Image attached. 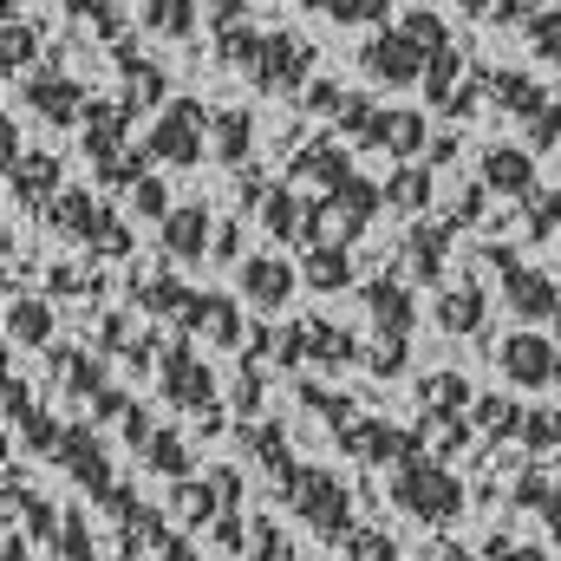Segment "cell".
Wrapping results in <instances>:
<instances>
[{
	"mask_svg": "<svg viewBox=\"0 0 561 561\" xmlns=\"http://www.w3.org/2000/svg\"><path fill=\"white\" fill-rule=\"evenodd\" d=\"M280 503L320 536V542H353V490L327 463H294L280 477Z\"/></svg>",
	"mask_w": 561,
	"mask_h": 561,
	"instance_id": "1",
	"label": "cell"
},
{
	"mask_svg": "<svg viewBox=\"0 0 561 561\" xmlns=\"http://www.w3.org/2000/svg\"><path fill=\"white\" fill-rule=\"evenodd\" d=\"M392 503H399L405 516H419V523H457L470 496H463V477H457L444 457L419 450V457H405V463L392 470Z\"/></svg>",
	"mask_w": 561,
	"mask_h": 561,
	"instance_id": "2",
	"label": "cell"
},
{
	"mask_svg": "<svg viewBox=\"0 0 561 561\" xmlns=\"http://www.w3.org/2000/svg\"><path fill=\"white\" fill-rule=\"evenodd\" d=\"M46 222H53V236L79 242V249H99V255H112V262L131 255V229H125V216H118L105 196H92V190H59L53 209H46Z\"/></svg>",
	"mask_w": 561,
	"mask_h": 561,
	"instance_id": "3",
	"label": "cell"
},
{
	"mask_svg": "<svg viewBox=\"0 0 561 561\" xmlns=\"http://www.w3.org/2000/svg\"><path fill=\"white\" fill-rule=\"evenodd\" d=\"M157 392H163V405L190 412L203 431L222 424V412H216V405H222V399H216V373H209V359H203L190 340H176V346L157 353Z\"/></svg>",
	"mask_w": 561,
	"mask_h": 561,
	"instance_id": "4",
	"label": "cell"
},
{
	"mask_svg": "<svg viewBox=\"0 0 561 561\" xmlns=\"http://www.w3.org/2000/svg\"><path fill=\"white\" fill-rule=\"evenodd\" d=\"M144 157L150 163H203L209 157V105L203 99H170L157 112V125L144 131Z\"/></svg>",
	"mask_w": 561,
	"mask_h": 561,
	"instance_id": "5",
	"label": "cell"
},
{
	"mask_svg": "<svg viewBox=\"0 0 561 561\" xmlns=\"http://www.w3.org/2000/svg\"><path fill=\"white\" fill-rule=\"evenodd\" d=\"M483 262L496 268V287H503V307H510L516 320H556L561 287L549 280V268H536L529 255H516V249H503V242H490V249H483Z\"/></svg>",
	"mask_w": 561,
	"mask_h": 561,
	"instance_id": "6",
	"label": "cell"
},
{
	"mask_svg": "<svg viewBox=\"0 0 561 561\" xmlns=\"http://www.w3.org/2000/svg\"><path fill=\"white\" fill-rule=\"evenodd\" d=\"M483 92L503 105V112H516L523 118V131L529 144H561V99H549V85H536L529 72H516V66H496V72H483Z\"/></svg>",
	"mask_w": 561,
	"mask_h": 561,
	"instance_id": "7",
	"label": "cell"
},
{
	"mask_svg": "<svg viewBox=\"0 0 561 561\" xmlns=\"http://www.w3.org/2000/svg\"><path fill=\"white\" fill-rule=\"evenodd\" d=\"M275 359H280V366L307 359V366L340 373V366H359V359H366V346H359L346 327H333L327 313H307V320H294L287 333H275Z\"/></svg>",
	"mask_w": 561,
	"mask_h": 561,
	"instance_id": "8",
	"label": "cell"
},
{
	"mask_svg": "<svg viewBox=\"0 0 561 561\" xmlns=\"http://www.w3.org/2000/svg\"><path fill=\"white\" fill-rule=\"evenodd\" d=\"M496 373L516 386V392H556L561 386V340L536 333V327H516L496 340Z\"/></svg>",
	"mask_w": 561,
	"mask_h": 561,
	"instance_id": "9",
	"label": "cell"
},
{
	"mask_svg": "<svg viewBox=\"0 0 561 561\" xmlns=\"http://www.w3.org/2000/svg\"><path fill=\"white\" fill-rule=\"evenodd\" d=\"M125 125H131V105H105V99H92L85 118H79V144H85L92 170H99L112 190H131V176H144L138 163L118 150V144H125Z\"/></svg>",
	"mask_w": 561,
	"mask_h": 561,
	"instance_id": "10",
	"label": "cell"
},
{
	"mask_svg": "<svg viewBox=\"0 0 561 561\" xmlns=\"http://www.w3.org/2000/svg\"><path fill=\"white\" fill-rule=\"evenodd\" d=\"M99 510L118 496V470H112V450H105V437H99V424H66V437H59V457H53Z\"/></svg>",
	"mask_w": 561,
	"mask_h": 561,
	"instance_id": "11",
	"label": "cell"
},
{
	"mask_svg": "<svg viewBox=\"0 0 561 561\" xmlns=\"http://www.w3.org/2000/svg\"><path fill=\"white\" fill-rule=\"evenodd\" d=\"M255 92H275V99H287V92H307L313 85V46L300 39V33H262V53H255V66L242 72Z\"/></svg>",
	"mask_w": 561,
	"mask_h": 561,
	"instance_id": "12",
	"label": "cell"
},
{
	"mask_svg": "<svg viewBox=\"0 0 561 561\" xmlns=\"http://www.w3.org/2000/svg\"><path fill=\"white\" fill-rule=\"evenodd\" d=\"M359 72H366L379 92H412V85H424V72H431V53H419L399 26H379V33L359 46Z\"/></svg>",
	"mask_w": 561,
	"mask_h": 561,
	"instance_id": "13",
	"label": "cell"
},
{
	"mask_svg": "<svg viewBox=\"0 0 561 561\" xmlns=\"http://www.w3.org/2000/svg\"><path fill=\"white\" fill-rule=\"evenodd\" d=\"M419 431L431 437H444V450H457L463 437H470V405H477V392L463 386V373H431L419 386Z\"/></svg>",
	"mask_w": 561,
	"mask_h": 561,
	"instance_id": "14",
	"label": "cell"
},
{
	"mask_svg": "<svg viewBox=\"0 0 561 561\" xmlns=\"http://www.w3.org/2000/svg\"><path fill=\"white\" fill-rule=\"evenodd\" d=\"M340 450H346V457H359V463H392V470H399L405 457H419V450H424V431L359 412V419L340 431Z\"/></svg>",
	"mask_w": 561,
	"mask_h": 561,
	"instance_id": "15",
	"label": "cell"
},
{
	"mask_svg": "<svg viewBox=\"0 0 561 561\" xmlns=\"http://www.w3.org/2000/svg\"><path fill=\"white\" fill-rule=\"evenodd\" d=\"M346 144H366V150H386V157L412 163L424 144H431V125H424L419 112H405V105H373V112H366V125H359Z\"/></svg>",
	"mask_w": 561,
	"mask_h": 561,
	"instance_id": "16",
	"label": "cell"
},
{
	"mask_svg": "<svg viewBox=\"0 0 561 561\" xmlns=\"http://www.w3.org/2000/svg\"><path fill=\"white\" fill-rule=\"evenodd\" d=\"M0 157H7V190H13V203L53 209V196H59V157H39V150L20 157V131H13V125L0 131Z\"/></svg>",
	"mask_w": 561,
	"mask_h": 561,
	"instance_id": "17",
	"label": "cell"
},
{
	"mask_svg": "<svg viewBox=\"0 0 561 561\" xmlns=\"http://www.w3.org/2000/svg\"><path fill=\"white\" fill-rule=\"evenodd\" d=\"M157 249H163V262H203V255H216V222H209V203H183V209H170L163 222H157Z\"/></svg>",
	"mask_w": 561,
	"mask_h": 561,
	"instance_id": "18",
	"label": "cell"
},
{
	"mask_svg": "<svg viewBox=\"0 0 561 561\" xmlns=\"http://www.w3.org/2000/svg\"><path fill=\"white\" fill-rule=\"evenodd\" d=\"M236 287H242L249 307L280 313V307L294 300V287H300V268H294L287 255H242V262H236Z\"/></svg>",
	"mask_w": 561,
	"mask_h": 561,
	"instance_id": "19",
	"label": "cell"
},
{
	"mask_svg": "<svg viewBox=\"0 0 561 561\" xmlns=\"http://www.w3.org/2000/svg\"><path fill=\"white\" fill-rule=\"evenodd\" d=\"M477 176H483V190H496L503 203H529V196H536V157H529L523 144H483Z\"/></svg>",
	"mask_w": 561,
	"mask_h": 561,
	"instance_id": "20",
	"label": "cell"
},
{
	"mask_svg": "<svg viewBox=\"0 0 561 561\" xmlns=\"http://www.w3.org/2000/svg\"><path fill=\"white\" fill-rule=\"evenodd\" d=\"M7 424L26 437V450H33V457H59L66 424H59L39 399H33V392H26V379H7Z\"/></svg>",
	"mask_w": 561,
	"mask_h": 561,
	"instance_id": "21",
	"label": "cell"
},
{
	"mask_svg": "<svg viewBox=\"0 0 561 561\" xmlns=\"http://www.w3.org/2000/svg\"><path fill=\"white\" fill-rule=\"evenodd\" d=\"M26 105H33L46 125H59V131H66V125H79V118H85V105H92V99H85V85H79V79H66V72H26Z\"/></svg>",
	"mask_w": 561,
	"mask_h": 561,
	"instance_id": "22",
	"label": "cell"
},
{
	"mask_svg": "<svg viewBox=\"0 0 561 561\" xmlns=\"http://www.w3.org/2000/svg\"><path fill=\"white\" fill-rule=\"evenodd\" d=\"M366 313H373V327H379V340H412V327H419V300H412V280H366Z\"/></svg>",
	"mask_w": 561,
	"mask_h": 561,
	"instance_id": "23",
	"label": "cell"
},
{
	"mask_svg": "<svg viewBox=\"0 0 561 561\" xmlns=\"http://www.w3.org/2000/svg\"><path fill=\"white\" fill-rule=\"evenodd\" d=\"M313 209H320V196H300L287 183L262 196V222H268V236L287 242V249H313Z\"/></svg>",
	"mask_w": 561,
	"mask_h": 561,
	"instance_id": "24",
	"label": "cell"
},
{
	"mask_svg": "<svg viewBox=\"0 0 561 561\" xmlns=\"http://www.w3.org/2000/svg\"><path fill=\"white\" fill-rule=\"evenodd\" d=\"M359 170H353V157L340 150V138H307L294 157H287V183H320V190H340V183H353Z\"/></svg>",
	"mask_w": 561,
	"mask_h": 561,
	"instance_id": "25",
	"label": "cell"
},
{
	"mask_svg": "<svg viewBox=\"0 0 561 561\" xmlns=\"http://www.w3.org/2000/svg\"><path fill=\"white\" fill-rule=\"evenodd\" d=\"M300 105H307L313 118H327L340 138H353V131L366 125V112H373V99H366V92H346L340 79H313V85L300 92Z\"/></svg>",
	"mask_w": 561,
	"mask_h": 561,
	"instance_id": "26",
	"label": "cell"
},
{
	"mask_svg": "<svg viewBox=\"0 0 561 561\" xmlns=\"http://www.w3.org/2000/svg\"><path fill=\"white\" fill-rule=\"evenodd\" d=\"M183 333H203L209 346H242V313H236V300H229V294L196 287V294H190V307H183Z\"/></svg>",
	"mask_w": 561,
	"mask_h": 561,
	"instance_id": "27",
	"label": "cell"
},
{
	"mask_svg": "<svg viewBox=\"0 0 561 561\" xmlns=\"http://www.w3.org/2000/svg\"><path fill=\"white\" fill-rule=\"evenodd\" d=\"M450 222H419L412 236H405V280H419V287H444V262H450Z\"/></svg>",
	"mask_w": 561,
	"mask_h": 561,
	"instance_id": "28",
	"label": "cell"
},
{
	"mask_svg": "<svg viewBox=\"0 0 561 561\" xmlns=\"http://www.w3.org/2000/svg\"><path fill=\"white\" fill-rule=\"evenodd\" d=\"M53 373H59V386H66L72 399H85V405H99V399L112 392L105 359H99V353H85V346H59V353H53Z\"/></svg>",
	"mask_w": 561,
	"mask_h": 561,
	"instance_id": "29",
	"label": "cell"
},
{
	"mask_svg": "<svg viewBox=\"0 0 561 561\" xmlns=\"http://www.w3.org/2000/svg\"><path fill=\"white\" fill-rule=\"evenodd\" d=\"M209 150H216L229 170H242V163L255 157V118H249L242 105H216V112H209Z\"/></svg>",
	"mask_w": 561,
	"mask_h": 561,
	"instance_id": "30",
	"label": "cell"
},
{
	"mask_svg": "<svg viewBox=\"0 0 561 561\" xmlns=\"http://www.w3.org/2000/svg\"><path fill=\"white\" fill-rule=\"evenodd\" d=\"M431 320L444 327V333H483V320H490V300H483V287L463 275L437 307H431Z\"/></svg>",
	"mask_w": 561,
	"mask_h": 561,
	"instance_id": "31",
	"label": "cell"
},
{
	"mask_svg": "<svg viewBox=\"0 0 561 561\" xmlns=\"http://www.w3.org/2000/svg\"><path fill=\"white\" fill-rule=\"evenodd\" d=\"M236 437H242V450H249V457H262V470H268V477H287V470H294V450H287V424H275V419H249L242 424V431H236Z\"/></svg>",
	"mask_w": 561,
	"mask_h": 561,
	"instance_id": "32",
	"label": "cell"
},
{
	"mask_svg": "<svg viewBox=\"0 0 561 561\" xmlns=\"http://www.w3.org/2000/svg\"><path fill=\"white\" fill-rule=\"evenodd\" d=\"M7 340L13 346H53V307L39 294H13L7 300Z\"/></svg>",
	"mask_w": 561,
	"mask_h": 561,
	"instance_id": "33",
	"label": "cell"
},
{
	"mask_svg": "<svg viewBox=\"0 0 561 561\" xmlns=\"http://www.w3.org/2000/svg\"><path fill=\"white\" fill-rule=\"evenodd\" d=\"M138 20H144V33H157V39H190L196 20H203V0H144Z\"/></svg>",
	"mask_w": 561,
	"mask_h": 561,
	"instance_id": "34",
	"label": "cell"
},
{
	"mask_svg": "<svg viewBox=\"0 0 561 561\" xmlns=\"http://www.w3.org/2000/svg\"><path fill=\"white\" fill-rule=\"evenodd\" d=\"M138 457L150 463V470H157V477H170V483L196 477V450L183 444V431H150V444H144Z\"/></svg>",
	"mask_w": 561,
	"mask_h": 561,
	"instance_id": "35",
	"label": "cell"
},
{
	"mask_svg": "<svg viewBox=\"0 0 561 561\" xmlns=\"http://www.w3.org/2000/svg\"><path fill=\"white\" fill-rule=\"evenodd\" d=\"M190 294H196V287H183L176 275H131V300H138L144 313H170V320H183Z\"/></svg>",
	"mask_w": 561,
	"mask_h": 561,
	"instance_id": "36",
	"label": "cell"
},
{
	"mask_svg": "<svg viewBox=\"0 0 561 561\" xmlns=\"http://www.w3.org/2000/svg\"><path fill=\"white\" fill-rule=\"evenodd\" d=\"M431 163H399L392 176H386V209H399V216H419L424 203H431Z\"/></svg>",
	"mask_w": 561,
	"mask_h": 561,
	"instance_id": "37",
	"label": "cell"
},
{
	"mask_svg": "<svg viewBox=\"0 0 561 561\" xmlns=\"http://www.w3.org/2000/svg\"><path fill=\"white\" fill-rule=\"evenodd\" d=\"M300 280H307L313 294H340V287H353V249H307Z\"/></svg>",
	"mask_w": 561,
	"mask_h": 561,
	"instance_id": "38",
	"label": "cell"
},
{
	"mask_svg": "<svg viewBox=\"0 0 561 561\" xmlns=\"http://www.w3.org/2000/svg\"><path fill=\"white\" fill-rule=\"evenodd\" d=\"M118 66H125V85H131V92H125V105H131V112H138V105H170V99H163V92H170V79H163L150 59H138V53H125V46H118Z\"/></svg>",
	"mask_w": 561,
	"mask_h": 561,
	"instance_id": "39",
	"label": "cell"
},
{
	"mask_svg": "<svg viewBox=\"0 0 561 561\" xmlns=\"http://www.w3.org/2000/svg\"><path fill=\"white\" fill-rule=\"evenodd\" d=\"M470 424H477L490 444H496V437H510V444H516V431H523V405H516V399H496V392H477Z\"/></svg>",
	"mask_w": 561,
	"mask_h": 561,
	"instance_id": "40",
	"label": "cell"
},
{
	"mask_svg": "<svg viewBox=\"0 0 561 561\" xmlns=\"http://www.w3.org/2000/svg\"><path fill=\"white\" fill-rule=\"evenodd\" d=\"M516 444H523L529 457L561 450V405H523V431H516Z\"/></svg>",
	"mask_w": 561,
	"mask_h": 561,
	"instance_id": "41",
	"label": "cell"
},
{
	"mask_svg": "<svg viewBox=\"0 0 561 561\" xmlns=\"http://www.w3.org/2000/svg\"><path fill=\"white\" fill-rule=\"evenodd\" d=\"M523 39H529L536 59H549L561 72V7H536V13L523 20Z\"/></svg>",
	"mask_w": 561,
	"mask_h": 561,
	"instance_id": "42",
	"label": "cell"
},
{
	"mask_svg": "<svg viewBox=\"0 0 561 561\" xmlns=\"http://www.w3.org/2000/svg\"><path fill=\"white\" fill-rule=\"evenodd\" d=\"M399 33H405L419 53H431V59H437V53H450V33H444V20H437L431 7H412V13L399 20Z\"/></svg>",
	"mask_w": 561,
	"mask_h": 561,
	"instance_id": "43",
	"label": "cell"
},
{
	"mask_svg": "<svg viewBox=\"0 0 561 561\" xmlns=\"http://www.w3.org/2000/svg\"><path fill=\"white\" fill-rule=\"evenodd\" d=\"M300 405H307L313 419H327L333 431H346V424L359 419V405H353L346 392H327V386H300Z\"/></svg>",
	"mask_w": 561,
	"mask_h": 561,
	"instance_id": "44",
	"label": "cell"
},
{
	"mask_svg": "<svg viewBox=\"0 0 561 561\" xmlns=\"http://www.w3.org/2000/svg\"><path fill=\"white\" fill-rule=\"evenodd\" d=\"M125 203H131V216H150V222H163L176 203H170V190H163V176H131V190H125Z\"/></svg>",
	"mask_w": 561,
	"mask_h": 561,
	"instance_id": "45",
	"label": "cell"
},
{
	"mask_svg": "<svg viewBox=\"0 0 561 561\" xmlns=\"http://www.w3.org/2000/svg\"><path fill=\"white\" fill-rule=\"evenodd\" d=\"M249 561H300L287 549V536H280L275 516H255V523H249Z\"/></svg>",
	"mask_w": 561,
	"mask_h": 561,
	"instance_id": "46",
	"label": "cell"
},
{
	"mask_svg": "<svg viewBox=\"0 0 561 561\" xmlns=\"http://www.w3.org/2000/svg\"><path fill=\"white\" fill-rule=\"evenodd\" d=\"M33 46H39V39H33V26H20V13L7 7V46H0V66H7V79H20V66L33 59Z\"/></svg>",
	"mask_w": 561,
	"mask_h": 561,
	"instance_id": "47",
	"label": "cell"
},
{
	"mask_svg": "<svg viewBox=\"0 0 561 561\" xmlns=\"http://www.w3.org/2000/svg\"><path fill=\"white\" fill-rule=\"evenodd\" d=\"M307 7H320L327 20H346V26H366V20L392 13V0H307Z\"/></svg>",
	"mask_w": 561,
	"mask_h": 561,
	"instance_id": "48",
	"label": "cell"
},
{
	"mask_svg": "<svg viewBox=\"0 0 561 561\" xmlns=\"http://www.w3.org/2000/svg\"><path fill=\"white\" fill-rule=\"evenodd\" d=\"M59 561H99V542H92V529L79 523V510H72L66 529H59Z\"/></svg>",
	"mask_w": 561,
	"mask_h": 561,
	"instance_id": "49",
	"label": "cell"
},
{
	"mask_svg": "<svg viewBox=\"0 0 561 561\" xmlns=\"http://www.w3.org/2000/svg\"><path fill=\"white\" fill-rule=\"evenodd\" d=\"M346 556H353V561H405L399 549H392V536H379V529H353Z\"/></svg>",
	"mask_w": 561,
	"mask_h": 561,
	"instance_id": "50",
	"label": "cell"
},
{
	"mask_svg": "<svg viewBox=\"0 0 561 561\" xmlns=\"http://www.w3.org/2000/svg\"><path fill=\"white\" fill-rule=\"evenodd\" d=\"M405 359H412V340H379V346L366 353V366H373L379 379H392V373H405Z\"/></svg>",
	"mask_w": 561,
	"mask_h": 561,
	"instance_id": "51",
	"label": "cell"
},
{
	"mask_svg": "<svg viewBox=\"0 0 561 561\" xmlns=\"http://www.w3.org/2000/svg\"><path fill=\"white\" fill-rule=\"evenodd\" d=\"M72 7V20H85V26H99L105 39H118V7L112 0H66Z\"/></svg>",
	"mask_w": 561,
	"mask_h": 561,
	"instance_id": "52",
	"label": "cell"
},
{
	"mask_svg": "<svg viewBox=\"0 0 561 561\" xmlns=\"http://www.w3.org/2000/svg\"><path fill=\"white\" fill-rule=\"evenodd\" d=\"M529 236H536V242L561 236V190H549V203H536V196H529Z\"/></svg>",
	"mask_w": 561,
	"mask_h": 561,
	"instance_id": "53",
	"label": "cell"
},
{
	"mask_svg": "<svg viewBox=\"0 0 561 561\" xmlns=\"http://www.w3.org/2000/svg\"><path fill=\"white\" fill-rule=\"evenodd\" d=\"M150 561H203V556H196L176 529H163V536H157V549H150Z\"/></svg>",
	"mask_w": 561,
	"mask_h": 561,
	"instance_id": "54",
	"label": "cell"
},
{
	"mask_svg": "<svg viewBox=\"0 0 561 561\" xmlns=\"http://www.w3.org/2000/svg\"><path fill=\"white\" fill-rule=\"evenodd\" d=\"M242 13H249V0H209V20H216V33H222V26H242Z\"/></svg>",
	"mask_w": 561,
	"mask_h": 561,
	"instance_id": "55",
	"label": "cell"
},
{
	"mask_svg": "<svg viewBox=\"0 0 561 561\" xmlns=\"http://www.w3.org/2000/svg\"><path fill=\"white\" fill-rule=\"evenodd\" d=\"M477 561H542V549H516V542H490Z\"/></svg>",
	"mask_w": 561,
	"mask_h": 561,
	"instance_id": "56",
	"label": "cell"
},
{
	"mask_svg": "<svg viewBox=\"0 0 561 561\" xmlns=\"http://www.w3.org/2000/svg\"><path fill=\"white\" fill-rule=\"evenodd\" d=\"M236 249H242V229H236V222H222V229H216V262H229V268H236Z\"/></svg>",
	"mask_w": 561,
	"mask_h": 561,
	"instance_id": "57",
	"label": "cell"
},
{
	"mask_svg": "<svg viewBox=\"0 0 561 561\" xmlns=\"http://www.w3.org/2000/svg\"><path fill=\"white\" fill-rule=\"evenodd\" d=\"M457 7H463V13H483V20H490V13H496V20H516V0H457Z\"/></svg>",
	"mask_w": 561,
	"mask_h": 561,
	"instance_id": "58",
	"label": "cell"
},
{
	"mask_svg": "<svg viewBox=\"0 0 561 561\" xmlns=\"http://www.w3.org/2000/svg\"><path fill=\"white\" fill-rule=\"evenodd\" d=\"M7 561H26V549H20V529H7Z\"/></svg>",
	"mask_w": 561,
	"mask_h": 561,
	"instance_id": "59",
	"label": "cell"
},
{
	"mask_svg": "<svg viewBox=\"0 0 561 561\" xmlns=\"http://www.w3.org/2000/svg\"><path fill=\"white\" fill-rule=\"evenodd\" d=\"M549 327H556V340H561V307H556V320H549Z\"/></svg>",
	"mask_w": 561,
	"mask_h": 561,
	"instance_id": "60",
	"label": "cell"
},
{
	"mask_svg": "<svg viewBox=\"0 0 561 561\" xmlns=\"http://www.w3.org/2000/svg\"><path fill=\"white\" fill-rule=\"evenodd\" d=\"M556 242H561V236H556Z\"/></svg>",
	"mask_w": 561,
	"mask_h": 561,
	"instance_id": "61",
	"label": "cell"
}]
</instances>
